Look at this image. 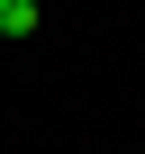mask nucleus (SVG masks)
Returning <instances> with one entry per match:
<instances>
[{
  "label": "nucleus",
  "mask_w": 145,
  "mask_h": 154,
  "mask_svg": "<svg viewBox=\"0 0 145 154\" xmlns=\"http://www.w3.org/2000/svg\"><path fill=\"white\" fill-rule=\"evenodd\" d=\"M36 18H45L36 0H0V36H36Z\"/></svg>",
  "instance_id": "1"
}]
</instances>
